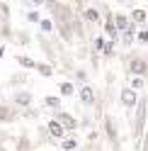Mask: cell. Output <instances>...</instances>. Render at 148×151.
Here are the masks:
<instances>
[{"instance_id": "6da1fadb", "label": "cell", "mask_w": 148, "mask_h": 151, "mask_svg": "<svg viewBox=\"0 0 148 151\" xmlns=\"http://www.w3.org/2000/svg\"><path fill=\"white\" fill-rule=\"evenodd\" d=\"M136 119H134V127H131V137L138 144L141 141V134H143V124H146V112H148V98H138L136 102Z\"/></svg>"}, {"instance_id": "4fadbf2b", "label": "cell", "mask_w": 148, "mask_h": 151, "mask_svg": "<svg viewBox=\"0 0 148 151\" xmlns=\"http://www.w3.org/2000/svg\"><path fill=\"white\" fill-rule=\"evenodd\" d=\"M58 90H61V95H66V98H70L73 93H75V88H73V83H70V81H63L61 86H58Z\"/></svg>"}, {"instance_id": "603a6c76", "label": "cell", "mask_w": 148, "mask_h": 151, "mask_svg": "<svg viewBox=\"0 0 148 151\" xmlns=\"http://www.w3.org/2000/svg\"><path fill=\"white\" fill-rule=\"evenodd\" d=\"M10 117H12L10 110H7V107H0V122H10Z\"/></svg>"}, {"instance_id": "ac0fdd59", "label": "cell", "mask_w": 148, "mask_h": 151, "mask_svg": "<svg viewBox=\"0 0 148 151\" xmlns=\"http://www.w3.org/2000/svg\"><path fill=\"white\" fill-rule=\"evenodd\" d=\"M36 71H39L41 76H51V73H53V66H49V63H36Z\"/></svg>"}, {"instance_id": "44dd1931", "label": "cell", "mask_w": 148, "mask_h": 151, "mask_svg": "<svg viewBox=\"0 0 148 151\" xmlns=\"http://www.w3.org/2000/svg\"><path fill=\"white\" fill-rule=\"evenodd\" d=\"M136 42H141V44H148V29H146V27L136 32Z\"/></svg>"}, {"instance_id": "f546056e", "label": "cell", "mask_w": 148, "mask_h": 151, "mask_svg": "<svg viewBox=\"0 0 148 151\" xmlns=\"http://www.w3.org/2000/svg\"><path fill=\"white\" fill-rule=\"evenodd\" d=\"M0 56H3V49H0Z\"/></svg>"}, {"instance_id": "e0dca14e", "label": "cell", "mask_w": 148, "mask_h": 151, "mask_svg": "<svg viewBox=\"0 0 148 151\" xmlns=\"http://www.w3.org/2000/svg\"><path fill=\"white\" fill-rule=\"evenodd\" d=\"M85 20L88 22H100V12L95 10V7H88L85 10Z\"/></svg>"}, {"instance_id": "8fae6325", "label": "cell", "mask_w": 148, "mask_h": 151, "mask_svg": "<svg viewBox=\"0 0 148 151\" xmlns=\"http://www.w3.org/2000/svg\"><path fill=\"white\" fill-rule=\"evenodd\" d=\"M146 20H148V12L143 10V7L131 10V22H134V24H146Z\"/></svg>"}, {"instance_id": "d6986e66", "label": "cell", "mask_w": 148, "mask_h": 151, "mask_svg": "<svg viewBox=\"0 0 148 151\" xmlns=\"http://www.w3.org/2000/svg\"><path fill=\"white\" fill-rule=\"evenodd\" d=\"M61 146L66 149V151H73V149H78V139H63Z\"/></svg>"}, {"instance_id": "7c38bea8", "label": "cell", "mask_w": 148, "mask_h": 151, "mask_svg": "<svg viewBox=\"0 0 148 151\" xmlns=\"http://www.w3.org/2000/svg\"><path fill=\"white\" fill-rule=\"evenodd\" d=\"M129 88L143 90V88H146V76H134V78H131V86H129Z\"/></svg>"}, {"instance_id": "cb8c5ba5", "label": "cell", "mask_w": 148, "mask_h": 151, "mask_svg": "<svg viewBox=\"0 0 148 151\" xmlns=\"http://www.w3.org/2000/svg\"><path fill=\"white\" fill-rule=\"evenodd\" d=\"M138 144H141V149H138V151H148V132H143V134H141V141H138Z\"/></svg>"}, {"instance_id": "2e32d148", "label": "cell", "mask_w": 148, "mask_h": 151, "mask_svg": "<svg viewBox=\"0 0 148 151\" xmlns=\"http://www.w3.org/2000/svg\"><path fill=\"white\" fill-rule=\"evenodd\" d=\"M17 63H20L22 68H36V63L29 59V56H17Z\"/></svg>"}, {"instance_id": "9c48e42d", "label": "cell", "mask_w": 148, "mask_h": 151, "mask_svg": "<svg viewBox=\"0 0 148 151\" xmlns=\"http://www.w3.org/2000/svg\"><path fill=\"white\" fill-rule=\"evenodd\" d=\"M136 39V24L131 22V24H129L126 27V29L122 32V44H126V46H131V42Z\"/></svg>"}, {"instance_id": "5b68a950", "label": "cell", "mask_w": 148, "mask_h": 151, "mask_svg": "<svg viewBox=\"0 0 148 151\" xmlns=\"http://www.w3.org/2000/svg\"><path fill=\"white\" fill-rule=\"evenodd\" d=\"M105 34H107V39L112 42V44H117V39H119V29L114 27L112 15H107V22H105Z\"/></svg>"}, {"instance_id": "277c9868", "label": "cell", "mask_w": 148, "mask_h": 151, "mask_svg": "<svg viewBox=\"0 0 148 151\" xmlns=\"http://www.w3.org/2000/svg\"><path fill=\"white\" fill-rule=\"evenodd\" d=\"M56 119L61 122V127H63V129H68V132H73V129L78 127V122H75V117H73L70 112H58Z\"/></svg>"}, {"instance_id": "9a60e30c", "label": "cell", "mask_w": 148, "mask_h": 151, "mask_svg": "<svg viewBox=\"0 0 148 151\" xmlns=\"http://www.w3.org/2000/svg\"><path fill=\"white\" fill-rule=\"evenodd\" d=\"M44 105L58 110V107H61V98H56V95H46V98H44Z\"/></svg>"}, {"instance_id": "5bb4252c", "label": "cell", "mask_w": 148, "mask_h": 151, "mask_svg": "<svg viewBox=\"0 0 148 151\" xmlns=\"http://www.w3.org/2000/svg\"><path fill=\"white\" fill-rule=\"evenodd\" d=\"M105 127H107L109 139H112V141H117V127H114V119H112V117H107V119H105Z\"/></svg>"}, {"instance_id": "ffe728a7", "label": "cell", "mask_w": 148, "mask_h": 151, "mask_svg": "<svg viewBox=\"0 0 148 151\" xmlns=\"http://www.w3.org/2000/svg\"><path fill=\"white\" fill-rule=\"evenodd\" d=\"M39 27H41L44 34H49V32L53 29V20H39Z\"/></svg>"}, {"instance_id": "d4e9b609", "label": "cell", "mask_w": 148, "mask_h": 151, "mask_svg": "<svg viewBox=\"0 0 148 151\" xmlns=\"http://www.w3.org/2000/svg\"><path fill=\"white\" fill-rule=\"evenodd\" d=\"M24 81H27V76H24V73H17V76H12V86H22Z\"/></svg>"}, {"instance_id": "484cf974", "label": "cell", "mask_w": 148, "mask_h": 151, "mask_svg": "<svg viewBox=\"0 0 148 151\" xmlns=\"http://www.w3.org/2000/svg\"><path fill=\"white\" fill-rule=\"evenodd\" d=\"M17 39H20L17 44H29V34H24V32H20V34H17Z\"/></svg>"}, {"instance_id": "52a82bcc", "label": "cell", "mask_w": 148, "mask_h": 151, "mask_svg": "<svg viewBox=\"0 0 148 151\" xmlns=\"http://www.w3.org/2000/svg\"><path fill=\"white\" fill-rule=\"evenodd\" d=\"M46 129H49V134H51L53 139H63V134H66V129L61 127V122H58V119H51Z\"/></svg>"}, {"instance_id": "7a4b0ae2", "label": "cell", "mask_w": 148, "mask_h": 151, "mask_svg": "<svg viewBox=\"0 0 148 151\" xmlns=\"http://www.w3.org/2000/svg\"><path fill=\"white\" fill-rule=\"evenodd\" d=\"M126 71L131 76H146L148 73V59L141 54H131L126 56Z\"/></svg>"}, {"instance_id": "3957f363", "label": "cell", "mask_w": 148, "mask_h": 151, "mask_svg": "<svg viewBox=\"0 0 148 151\" xmlns=\"http://www.w3.org/2000/svg\"><path fill=\"white\" fill-rule=\"evenodd\" d=\"M136 102H138V93H136L134 88H124V90H122V105L131 112V110L136 107Z\"/></svg>"}, {"instance_id": "7402d4cb", "label": "cell", "mask_w": 148, "mask_h": 151, "mask_svg": "<svg viewBox=\"0 0 148 151\" xmlns=\"http://www.w3.org/2000/svg\"><path fill=\"white\" fill-rule=\"evenodd\" d=\"M105 42H107L105 37H95V42H92V46H95V51H102V49H105Z\"/></svg>"}, {"instance_id": "f1b7e54d", "label": "cell", "mask_w": 148, "mask_h": 151, "mask_svg": "<svg viewBox=\"0 0 148 151\" xmlns=\"http://www.w3.org/2000/svg\"><path fill=\"white\" fill-rule=\"evenodd\" d=\"M32 5H34V7H39V5H44V0H32Z\"/></svg>"}, {"instance_id": "4dcf8cb0", "label": "cell", "mask_w": 148, "mask_h": 151, "mask_svg": "<svg viewBox=\"0 0 148 151\" xmlns=\"http://www.w3.org/2000/svg\"><path fill=\"white\" fill-rule=\"evenodd\" d=\"M146 12H148V10H146Z\"/></svg>"}, {"instance_id": "ba28073f", "label": "cell", "mask_w": 148, "mask_h": 151, "mask_svg": "<svg viewBox=\"0 0 148 151\" xmlns=\"http://www.w3.org/2000/svg\"><path fill=\"white\" fill-rule=\"evenodd\" d=\"M112 20H114V27H117L119 32H124L126 27L131 24V17H129V15H122V12H117V15L112 17Z\"/></svg>"}, {"instance_id": "8992f818", "label": "cell", "mask_w": 148, "mask_h": 151, "mask_svg": "<svg viewBox=\"0 0 148 151\" xmlns=\"http://www.w3.org/2000/svg\"><path fill=\"white\" fill-rule=\"evenodd\" d=\"M80 102H83L85 107L95 105V90H92L90 86H83V88H80Z\"/></svg>"}, {"instance_id": "83f0119b", "label": "cell", "mask_w": 148, "mask_h": 151, "mask_svg": "<svg viewBox=\"0 0 148 151\" xmlns=\"http://www.w3.org/2000/svg\"><path fill=\"white\" fill-rule=\"evenodd\" d=\"M27 17H29V22H39V12H29Z\"/></svg>"}, {"instance_id": "30bf717a", "label": "cell", "mask_w": 148, "mask_h": 151, "mask_svg": "<svg viewBox=\"0 0 148 151\" xmlns=\"http://www.w3.org/2000/svg\"><path fill=\"white\" fill-rule=\"evenodd\" d=\"M32 93L29 90H22V93H15V102H17V105H22V107H29L32 105Z\"/></svg>"}, {"instance_id": "4316f807", "label": "cell", "mask_w": 148, "mask_h": 151, "mask_svg": "<svg viewBox=\"0 0 148 151\" xmlns=\"http://www.w3.org/2000/svg\"><path fill=\"white\" fill-rule=\"evenodd\" d=\"M75 78H78V81H83V83H85V81H88V73H85V71L80 68V71H75Z\"/></svg>"}]
</instances>
